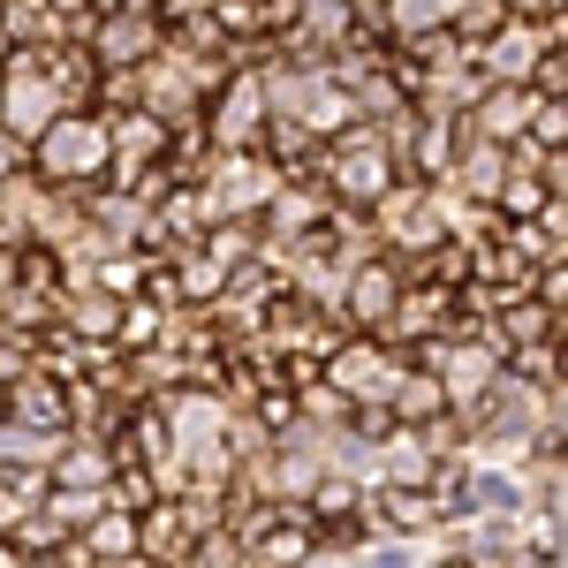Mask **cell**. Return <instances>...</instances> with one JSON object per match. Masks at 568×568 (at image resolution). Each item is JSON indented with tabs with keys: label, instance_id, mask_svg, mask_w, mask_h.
I'll use <instances>...</instances> for the list:
<instances>
[{
	"label": "cell",
	"instance_id": "obj_1",
	"mask_svg": "<svg viewBox=\"0 0 568 568\" xmlns=\"http://www.w3.org/2000/svg\"><path fill=\"white\" fill-rule=\"evenodd\" d=\"M31 175L53 190H99L114 175V130L99 106H61L39 136H31Z\"/></svg>",
	"mask_w": 568,
	"mask_h": 568
},
{
	"label": "cell",
	"instance_id": "obj_2",
	"mask_svg": "<svg viewBox=\"0 0 568 568\" xmlns=\"http://www.w3.org/2000/svg\"><path fill=\"white\" fill-rule=\"evenodd\" d=\"M205 213H251L265 220V205H273V190H281V168H273V152L265 144H220L213 168H205Z\"/></svg>",
	"mask_w": 568,
	"mask_h": 568
},
{
	"label": "cell",
	"instance_id": "obj_3",
	"mask_svg": "<svg viewBox=\"0 0 568 568\" xmlns=\"http://www.w3.org/2000/svg\"><path fill=\"white\" fill-rule=\"evenodd\" d=\"M402 364H409V356L394 349L387 334H356L349 326V334L326 349V379L349 394V402H387L394 379H402Z\"/></svg>",
	"mask_w": 568,
	"mask_h": 568
},
{
	"label": "cell",
	"instance_id": "obj_4",
	"mask_svg": "<svg viewBox=\"0 0 568 568\" xmlns=\"http://www.w3.org/2000/svg\"><path fill=\"white\" fill-rule=\"evenodd\" d=\"M53 114H61V91L45 77V53L39 45H16V53L0 61V122L16 136H39Z\"/></svg>",
	"mask_w": 568,
	"mask_h": 568
},
{
	"label": "cell",
	"instance_id": "obj_5",
	"mask_svg": "<svg viewBox=\"0 0 568 568\" xmlns=\"http://www.w3.org/2000/svg\"><path fill=\"white\" fill-rule=\"evenodd\" d=\"M205 130H213V144H265L273 106H265L258 61H235V69L220 77V91L205 99Z\"/></svg>",
	"mask_w": 568,
	"mask_h": 568
},
{
	"label": "cell",
	"instance_id": "obj_6",
	"mask_svg": "<svg viewBox=\"0 0 568 568\" xmlns=\"http://www.w3.org/2000/svg\"><path fill=\"white\" fill-rule=\"evenodd\" d=\"M84 45L99 53V69H136V61H152V53L168 45V23H160L152 8L122 0V8H99V16H91Z\"/></svg>",
	"mask_w": 568,
	"mask_h": 568
},
{
	"label": "cell",
	"instance_id": "obj_7",
	"mask_svg": "<svg viewBox=\"0 0 568 568\" xmlns=\"http://www.w3.org/2000/svg\"><path fill=\"white\" fill-rule=\"evenodd\" d=\"M546 16H500V31L470 53L478 61V77L485 84H530L538 77V61H546Z\"/></svg>",
	"mask_w": 568,
	"mask_h": 568
},
{
	"label": "cell",
	"instance_id": "obj_8",
	"mask_svg": "<svg viewBox=\"0 0 568 568\" xmlns=\"http://www.w3.org/2000/svg\"><path fill=\"white\" fill-rule=\"evenodd\" d=\"M402 304V258L394 251H372V258L349 265V281H342V326L356 334H379Z\"/></svg>",
	"mask_w": 568,
	"mask_h": 568
},
{
	"label": "cell",
	"instance_id": "obj_9",
	"mask_svg": "<svg viewBox=\"0 0 568 568\" xmlns=\"http://www.w3.org/2000/svg\"><path fill=\"white\" fill-rule=\"evenodd\" d=\"M197 516H190V500L182 493H160V500H144L136 508V546H144V561H190L197 554Z\"/></svg>",
	"mask_w": 568,
	"mask_h": 568
},
{
	"label": "cell",
	"instance_id": "obj_10",
	"mask_svg": "<svg viewBox=\"0 0 568 568\" xmlns=\"http://www.w3.org/2000/svg\"><path fill=\"white\" fill-rule=\"evenodd\" d=\"M8 417H23L39 433H69V379L53 364H31L23 379H8Z\"/></svg>",
	"mask_w": 568,
	"mask_h": 568
},
{
	"label": "cell",
	"instance_id": "obj_11",
	"mask_svg": "<svg viewBox=\"0 0 568 568\" xmlns=\"http://www.w3.org/2000/svg\"><path fill=\"white\" fill-rule=\"evenodd\" d=\"M530 106H538V84H485L463 122L485 130V136H500V144H516V136L530 130Z\"/></svg>",
	"mask_w": 568,
	"mask_h": 568
},
{
	"label": "cell",
	"instance_id": "obj_12",
	"mask_svg": "<svg viewBox=\"0 0 568 568\" xmlns=\"http://www.w3.org/2000/svg\"><path fill=\"white\" fill-rule=\"evenodd\" d=\"M387 409H394V425H425V417H439V409H455L447 402V379H439L433 364H402V379H394V394H387Z\"/></svg>",
	"mask_w": 568,
	"mask_h": 568
},
{
	"label": "cell",
	"instance_id": "obj_13",
	"mask_svg": "<svg viewBox=\"0 0 568 568\" xmlns=\"http://www.w3.org/2000/svg\"><path fill=\"white\" fill-rule=\"evenodd\" d=\"M175 281H182V304L190 311H205V304H220V296H227V273H235V265H220L213 251H205V243H182L175 258Z\"/></svg>",
	"mask_w": 568,
	"mask_h": 568
},
{
	"label": "cell",
	"instance_id": "obj_14",
	"mask_svg": "<svg viewBox=\"0 0 568 568\" xmlns=\"http://www.w3.org/2000/svg\"><path fill=\"white\" fill-rule=\"evenodd\" d=\"M168 318H175V311L160 304V296H144V288H136V296H122V326H114V342H122V349H152V342H168Z\"/></svg>",
	"mask_w": 568,
	"mask_h": 568
},
{
	"label": "cell",
	"instance_id": "obj_15",
	"mask_svg": "<svg viewBox=\"0 0 568 568\" xmlns=\"http://www.w3.org/2000/svg\"><path fill=\"white\" fill-rule=\"evenodd\" d=\"M516 144H530V152H554V144H568V99L538 91V106H530V130L516 136Z\"/></svg>",
	"mask_w": 568,
	"mask_h": 568
},
{
	"label": "cell",
	"instance_id": "obj_16",
	"mask_svg": "<svg viewBox=\"0 0 568 568\" xmlns=\"http://www.w3.org/2000/svg\"><path fill=\"white\" fill-rule=\"evenodd\" d=\"M23 168H31V136H16L8 122H0V182H16Z\"/></svg>",
	"mask_w": 568,
	"mask_h": 568
}]
</instances>
